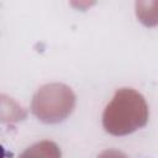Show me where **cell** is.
Listing matches in <instances>:
<instances>
[{
	"instance_id": "cell-1",
	"label": "cell",
	"mask_w": 158,
	"mask_h": 158,
	"mask_svg": "<svg viewBox=\"0 0 158 158\" xmlns=\"http://www.w3.org/2000/svg\"><path fill=\"white\" fill-rule=\"evenodd\" d=\"M147 118L148 111L143 96L125 88L116 91L112 101L106 106L102 123L112 135H126L144 126Z\"/></svg>"
},
{
	"instance_id": "cell-3",
	"label": "cell",
	"mask_w": 158,
	"mask_h": 158,
	"mask_svg": "<svg viewBox=\"0 0 158 158\" xmlns=\"http://www.w3.org/2000/svg\"><path fill=\"white\" fill-rule=\"evenodd\" d=\"M98 158H127L122 152L116 151V149H107L104 151Z\"/></svg>"
},
{
	"instance_id": "cell-2",
	"label": "cell",
	"mask_w": 158,
	"mask_h": 158,
	"mask_svg": "<svg viewBox=\"0 0 158 158\" xmlns=\"http://www.w3.org/2000/svg\"><path fill=\"white\" fill-rule=\"evenodd\" d=\"M20 158H60V151L54 142L42 141L27 148Z\"/></svg>"
}]
</instances>
